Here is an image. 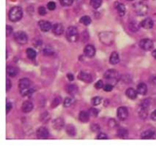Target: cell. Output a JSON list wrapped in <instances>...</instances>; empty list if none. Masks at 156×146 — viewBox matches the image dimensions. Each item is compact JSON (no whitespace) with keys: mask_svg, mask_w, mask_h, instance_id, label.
<instances>
[{"mask_svg":"<svg viewBox=\"0 0 156 146\" xmlns=\"http://www.w3.org/2000/svg\"><path fill=\"white\" fill-rule=\"evenodd\" d=\"M108 125L111 127H115L116 125H117V123L114 120H110L108 122Z\"/></svg>","mask_w":156,"mask_h":146,"instance_id":"obj_48","label":"cell"},{"mask_svg":"<svg viewBox=\"0 0 156 146\" xmlns=\"http://www.w3.org/2000/svg\"><path fill=\"white\" fill-rule=\"evenodd\" d=\"M104 79L108 82V83L114 85L118 82L120 79V75L119 73L117 72L116 70L111 69L107 71L104 74Z\"/></svg>","mask_w":156,"mask_h":146,"instance_id":"obj_2","label":"cell"},{"mask_svg":"<svg viewBox=\"0 0 156 146\" xmlns=\"http://www.w3.org/2000/svg\"><path fill=\"white\" fill-rule=\"evenodd\" d=\"M66 132H67V134L69 135V136H76V130L73 125H71V124L67 125L66 127Z\"/></svg>","mask_w":156,"mask_h":146,"instance_id":"obj_26","label":"cell"},{"mask_svg":"<svg viewBox=\"0 0 156 146\" xmlns=\"http://www.w3.org/2000/svg\"><path fill=\"white\" fill-rule=\"evenodd\" d=\"M140 46L145 51H149L153 48L154 44H153V42L149 39H142L140 42Z\"/></svg>","mask_w":156,"mask_h":146,"instance_id":"obj_8","label":"cell"},{"mask_svg":"<svg viewBox=\"0 0 156 146\" xmlns=\"http://www.w3.org/2000/svg\"><path fill=\"white\" fill-rule=\"evenodd\" d=\"M101 102V98L99 96H95L91 99V104L94 106H98L99 105Z\"/></svg>","mask_w":156,"mask_h":146,"instance_id":"obj_34","label":"cell"},{"mask_svg":"<svg viewBox=\"0 0 156 146\" xmlns=\"http://www.w3.org/2000/svg\"><path fill=\"white\" fill-rule=\"evenodd\" d=\"M95 48L92 45H87L84 49L85 55L88 58H93L95 55Z\"/></svg>","mask_w":156,"mask_h":146,"instance_id":"obj_12","label":"cell"},{"mask_svg":"<svg viewBox=\"0 0 156 146\" xmlns=\"http://www.w3.org/2000/svg\"><path fill=\"white\" fill-rule=\"evenodd\" d=\"M117 136L120 139H126L129 136V132H128L127 130H126L125 128H120L118 131H117Z\"/></svg>","mask_w":156,"mask_h":146,"instance_id":"obj_22","label":"cell"},{"mask_svg":"<svg viewBox=\"0 0 156 146\" xmlns=\"http://www.w3.org/2000/svg\"><path fill=\"white\" fill-rule=\"evenodd\" d=\"M80 23L85 26H88L91 23V19L89 16H83L81 18Z\"/></svg>","mask_w":156,"mask_h":146,"instance_id":"obj_31","label":"cell"},{"mask_svg":"<svg viewBox=\"0 0 156 146\" xmlns=\"http://www.w3.org/2000/svg\"><path fill=\"white\" fill-rule=\"evenodd\" d=\"M7 73H8V76H10L12 77H14L18 74L19 73V71H18V69H17L16 67H12V66H8L7 67Z\"/></svg>","mask_w":156,"mask_h":146,"instance_id":"obj_25","label":"cell"},{"mask_svg":"<svg viewBox=\"0 0 156 146\" xmlns=\"http://www.w3.org/2000/svg\"><path fill=\"white\" fill-rule=\"evenodd\" d=\"M100 39L102 43L106 45H110L114 40V34L111 32H103L99 35Z\"/></svg>","mask_w":156,"mask_h":146,"instance_id":"obj_6","label":"cell"},{"mask_svg":"<svg viewBox=\"0 0 156 146\" xmlns=\"http://www.w3.org/2000/svg\"><path fill=\"white\" fill-rule=\"evenodd\" d=\"M95 86L96 89H101V88L104 87V83H103L102 80H99V81L95 83Z\"/></svg>","mask_w":156,"mask_h":146,"instance_id":"obj_45","label":"cell"},{"mask_svg":"<svg viewBox=\"0 0 156 146\" xmlns=\"http://www.w3.org/2000/svg\"><path fill=\"white\" fill-rule=\"evenodd\" d=\"M152 83L155 86H156V77H153L152 79Z\"/></svg>","mask_w":156,"mask_h":146,"instance_id":"obj_52","label":"cell"},{"mask_svg":"<svg viewBox=\"0 0 156 146\" xmlns=\"http://www.w3.org/2000/svg\"><path fill=\"white\" fill-rule=\"evenodd\" d=\"M12 108V104L10 103L9 102H7L6 103V113L8 114V112L10 111V110Z\"/></svg>","mask_w":156,"mask_h":146,"instance_id":"obj_49","label":"cell"},{"mask_svg":"<svg viewBox=\"0 0 156 146\" xmlns=\"http://www.w3.org/2000/svg\"><path fill=\"white\" fill-rule=\"evenodd\" d=\"M66 92L70 95H73L78 92V86L75 84H69L66 87Z\"/></svg>","mask_w":156,"mask_h":146,"instance_id":"obj_20","label":"cell"},{"mask_svg":"<svg viewBox=\"0 0 156 146\" xmlns=\"http://www.w3.org/2000/svg\"><path fill=\"white\" fill-rule=\"evenodd\" d=\"M137 92L138 93L140 94V95H145L146 93H147V92H148L147 86H146L144 83H140L137 86Z\"/></svg>","mask_w":156,"mask_h":146,"instance_id":"obj_21","label":"cell"},{"mask_svg":"<svg viewBox=\"0 0 156 146\" xmlns=\"http://www.w3.org/2000/svg\"><path fill=\"white\" fill-rule=\"evenodd\" d=\"M89 118H90V114L89 112L87 111H81L79 113V115H78V119L82 123H87L89 120Z\"/></svg>","mask_w":156,"mask_h":146,"instance_id":"obj_19","label":"cell"},{"mask_svg":"<svg viewBox=\"0 0 156 146\" xmlns=\"http://www.w3.org/2000/svg\"><path fill=\"white\" fill-rule=\"evenodd\" d=\"M60 2L63 6H69L73 3V0H60Z\"/></svg>","mask_w":156,"mask_h":146,"instance_id":"obj_35","label":"cell"},{"mask_svg":"<svg viewBox=\"0 0 156 146\" xmlns=\"http://www.w3.org/2000/svg\"><path fill=\"white\" fill-rule=\"evenodd\" d=\"M74 102H75V99L73 98H72V97L66 98L63 102V106L65 107V108H69V107H70L71 105H72Z\"/></svg>","mask_w":156,"mask_h":146,"instance_id":"obj_30","label":"cell"},{"mask_svg":"<svg viewBox=\"0 0 156 146\" xmlns=\"http://www.w3.org/2000/svg\"><path fill=\"white\" fill-rule=\"evenodd\" d=\"M14 40L16 41L19 44L24 45L27 43V36L25 32L23 31H19L14 33Z\"/></svg>","mask_w":156,"mask_h":146,"instance_id":"obj_7","label":"cell"},{"mask_svg":"<svg viewBox=\"0 0 156 146\" xmlns=\"http://www.w3.org/2000/svg\"><path fill=\"white\" fill-rule=\"evenodd\" d=\"M12 31H13L12 27L10 26H8V25H7L6 26V36L7 37H9V36L12 34Z\"/></svg>","mask_w":156,"mask_h":146,"instance_id":"obj_46","label":"cell"},{"mask_svg":"<svg viewBox=\"0 0 156 146\" xmlns=\"http://www.w3.org/2000/svg\"><path fill=\"white\" fill-rule=\"evenodd\" d=\"M66 39L69 41L70 43H76L79 39L78 30L76 26H69L67 29L66 33Z\"/></svg>","mask_w":156,"mask_h":146,"instance_id":"obj_4","label":"cell"},{"mask_svg":"<svg viewBox=\"0 0 156 146\" xmlns=\"http://www.w3.org/2000/svg\"><path fill=\"white\" fill-rule=\"evenodd\" d=\"M126 96H127L129 98L134 100L137 98L138 92L137 90H135L133 88H129V89H126Z\"/></svg>","mask_w":156,"mask_h":146,"instance_id":"obj_17","label":"cell"},{"mask_svg":"<svg viewBox=\"0 0 156 146\" xmlns=\"http://www.w3.org/2000/svg\"><path fill=\"white\" fill-rule=\"evenodd\" d=\"M49 136V130L46 127H40L37 130V137L39 139H47Z\"/></svg>","mask_w":156,"mask_h":146,"instance_id":"obj_10","label":"cell"},{"mask_svg":"<svg viewBox=\"0 0 156 146\" xmlns=\"http://www.w3.org/2000/svg\"><path fill=\"white\" fill-rule=\"evenodd\" d=\"M120 61V58L118 53L116 52H113L112 54H111V57H110V63L111 65H117V63H119Z\"/></svg>","mask_w":156,"mask_h":146,"instance_id":"obj_23","label":"cell"},{"mask_svg":"<svg viewBox=\"0 0 156 146\" xmlns=\"http://www.w3.org/2000/svg\"><path fill=\"white\" fill-rule=\"evenodd\" d=\"M147 111H148V110L141 109V111H140V117L142 118V119H146V118L147 117V114H148Z\"/></svg>","mask_w":156,"mask_h":146,"instance_id":"obj_38","label":"cell"},{"mask_svg":"<svg viewBox=\"0 0 156 146\" xmlns=\"http://www.w3.org/2000/svg\"><path fill=\"white\" fill-rule=\"evenodd\" d=\"M78 79H80L82 81L85 82V83H90L92 82V76L91 74L88 72H85V71H81L79 74L78 76Z\"/></svg>","mask_w":156,"mask_h":146,"instance_id":"obj_11","label":"cell"},{"mask_svg":"<svg viewBox=\"0 0 156 146\" xmlns=\"http://www.w3.org/2000/svg\"><path fill=\"white\" fill-rule=\"evenodd\" d=\"M43 53H44L46 55H52L54 54V50L49 46H47L45 49H43Z\"/></svg>","mask_w":156,"mask_h":146,"instance_id":"obj_36","label":"cell"},{"mask_svg":"<svg viewBox=\"0 0 156 146\" xmlns=\"http://www.w3.org/2000/svg\"><path fill=\"white\" fill-rule=\"evenodd\" d=\"M104 91L106 92H111L112 91V89L113 88V86L112 84H110V83H107L106 85L104 86Z\"/></svg>","mask_w":156,"mask_h":146,"instance_id":"obj_40","label":"cell"},{"mask_svg":"<svg viewBox=\"0 0 156 146\" xmlns=\"http://www.w3.org/2000/svg\"><path fill=\"white\" fill-rule=\"evenodd\" d=\"M23 12L22 9L19 6L13 7L10 9L8 12V18L9 20L12 22H17L22 18Z\"/></svg>","mask_w":156,"mask_h":146,"instance_id":"obj_3","label":"cell"},{"mask_svg":"<svg viewBox=\"0 0 156 146\" xmlns=\"http://www.w3.org/2000/svg\"><path fill=\"white\" fill-rule=\"evenodd\" d=\"M152 56H153V57H154L156 59V49L152 52Z\"/></svg>","mask_w":156,"mask_h":146,"instance_id":"obj_53","label":"cell"},{"mask_svg":"<svg viewBox=\"0 0 156 146\" xmlns=\"http://www.w3.org/2000/svg\"><path fill=\"white\" fill-rule=\"evenodd\" d=\"M20 93L22 96H27L34 92V89L32 87V83L27 78H22L20 79L19 84Z\"/></svg>","mask_w":156,"mask_h":146,"instance_id":"obj_1","label":"cell"},{"mask_svg":"<svg viewBox=\"0 0 156 146\" xmlns=\"http://www.w3.org/2000/svg\"><path fill=\"white\" fill-rule=\"evenodd\" d=\"M11 87H12V83H11L10 79H7L6 80V91L8 92L10 90Z\"/></svg>","mask_w":156,"mask_h":146,"instance_id":"obj_47","label":"cell"},{"mask_svg":"<svg viewBox=\"0 0 156 146\" xmlns=\"http://www.w3.org/2000/svg\"><path fill=\"white\" fill-rule=\"evenodd\" d=\"M148 6L143 2H136L133 5V10L137 15L144 16L148 12Z\"/></svg>","mask_w":156,"mask_h":146,"instance_id":"obj_5","label":"cell"},{"mask_svg":"<svg viewBox=\"0 0 156 146\" xmlns=\"http://www.w3.org/2000/svg\"><path fill=\"white\" fill-rule=\"evenodd\" d=\"M141 24H140L139 23H137L136 21H131V22L129 23V29L131 30L132 31H133V32H136V31H139V29H140V26Z\"/></svg>","mask_w":156,"mask_h":146,"instance_id":"obj_28","label":"cell"},{"mask_svg":"<svg viewBox=\"0 0 156 146\" xmlns=\"http://www.w3.org/2000/svg\"><path fill=\"white\" fill-rule=\"evenodd\" d=\"M39 26L41 31H43V32H48L53 27L51 23L47 21V20H41V21H40Z\"/></svg>","mask_w":156,"mask_h":146,"instance_id":"obj_13","label":"cell"},{"mask_svg":"<svg viewBox=\"0 0 156 146\" xmlns=\"http://www.w3.org/2000/svg\"><path fill=\"white\" fill-rule=\"evenodd\" d=\"M52 31H53V33H54V34L60 36V35L63 34V33L64 31V27L62 24L56 23L52 27Z\"/></svg>","mask_w":156,"mask_h":146,"instance_id":"obj_15","label":"cell"},{"mask_svg":"<svg viewBox=\"0 0 156 146\" xmlns=\"http://www.w3.org/2000/svg\"><path fill=\"white\" fill-rule=\"evenodd\" d=\"M91 130H92L93 132H98L100 130V126L98 124H93L91 126Z\"/></svg>","mask_w":156,"mask_h":146,"instance_id":"obj_43","label":"cell"},{"mask_svg":"<svg viewBox=\"0 0 156 146\" xmlns=\"http://www.w3.org/2000/svg\"><path fill=\"white\" fill-rule=\"evenodd\" d=\"M61 101H62L61 98L60 97L55 98V99H54V101H53V102H52V108H55V107L59 105L60 104V102H61Z\"/></svg>","mask_w":156,"mask_h":146,"instance_id":"obj_37","label":"cell"},{"mask_svg":"<svg viewBox=\"0 0 156 146\" xmlns=\"http://www.w3.org/2000/svg\"><path fill=\"white\" fill-rule=\"evenodd\" d=\"M128 1H133V0H128Z\"/></svg>","mask_w":156,"mask_h":146,"instance_id":"obj_54","label":"cell"},{"mask_svg":"<svg viewBox=\"0 0 156 146\" xmlns=\"http://www.w3.org/2000/svg\"><path fill=\"white\" fill-rule=\"evenodd\" d=\"M33 104L30 101H25V102H23L22 106H21V109H22V111L24 113H29V112H31L33 110Z\"/></svg>","mask_w":156,"mask_h":146,"instance_id":"obj_16","label":"cell"},{"mask_svg":"<svg viewBox=\"0 0 156 146\" xmlns=\"http://www.w3.org/2000/svg\"><path fill=\"white\" fill-rule=\"evenodd\" d=\"M155 135L154 131H152L151 130H146L145 132H142L141 134V139H152Z\"/></svg>","mask_w":156,"mask_h":146,"instance_id":"obj_24","label":"cell"},{"mask_svg":"<svg viewBox=\"0 0 156 146\" xmlns=\"http://www.w3.org/2000/svg\"><path fill=\"white\" fill-rule=\"evenodd\" d=\"M89 114L90 115L93 116V117H97L98 114V111L96 109V108H90L89 110Z\"/></svg>","mask_w":156,"mask_h":146,"instance_id":"obj_39","label":"cell"},{"mask_svg":"<svg viewBox=\"0 0 156 146\" xmlns=\"http://www.w3.org/2000/svg\"><path fill=\"white\" fill-rule=\"evenodd\" d=\"M56 3L54 2H49L47 4V8L50 11H54L56 8Z\"/></svg>","mask_w":156,"mask_h":146,"instance_id":"obj_42","label":"cell"},{"mask_svg":"<svg viewBox=\"0 0 156 146\" xmlns=\"http://www.w3.org/2000/svg\"><path fill=\"white\" fill-rule=\"evenodd\" d=\"M151 118H152V120L156 121V110H155L152 113V114H151Z\"/></svg>","mask_w":156,"mask_h":146,"instance_id":"obj_50","label":"cell"},{"mask_svg":"<svg viewBox=\"0 0 156 146\" xmlns=\"http://www.w3.org/2000/svg\"><path fill=\"white\" fill-rule=\"evenodd\" d=\"M64 125H65V123H64V120L63 118H56V120L53 121V126L56 130H62L64 127Z\"/></svg>","mask_w":156,"mask_h":146,"instance_id":"obj_14","label":"cell"},{"mask_svg":"<svg viewBox=\"0 0 156 146\" xmlns=\"http://www.w3.org/2000/svg\"><path fill=\"white\" fill-rule=\"evenodd\" d=\"M90 4L95 9H98L102 4V0H91Z\"/></svg>","mask_w":156,"mask_h":146,"instance_id":"obj_32","label":"cell"},{"mask_svg":"<svg viewBox=\"0 0 156 146\" xmlns=\"http://www.w3.org/2000/svg\"><path fill=\"white\" fill-rule=\"evenodd\" d=\"M150 103H151V102H150V100L148 99V98H146V99H144L142 102V103H141V105H140L141 109L148 110V108H149V106H150Z\"/></svg>","mask_w":156,"mask_h":146,"instance_id":"obj_33","label":"cell"},{"mask_svg":"<svg viewBox=\"0 0 156 146\" xmlns=\"http://www.w3.org/2000/svg\"><path fill=\"white\" fill-rule=\"evenodd\" d=\"M26 54H27L28 58L31 59V60H34L37 56V52H35V50H34L33 49H31V48H28L27 49Z\"/></svg>","mask_w":156,"mask_h":146,"instance_id":"obj_29","label":"cell"},{"mask_svg":"<svg viewBox=\"0 0 156 146\" xmlns=\"http://www.w3.org/2000/svg\"><path fill=\"white\" fill-rule=\"evenodd\" d=\"M67 77H68L70 81H72V80L74 79V77H73V75L71 74V73H69L68 75H67Z\"/></svg>","mask_w":156,"mask_h":146,"instance_id":"obj_51","label":"cell"},{"mask_svg":"<svg viewBox=\"0 0 156 146\" xmlns=\"http://www.w3.org/2000/svg\"><path fill=\"white\" fill-rule=\"evenodd\" d=\"M116 8H117V12H118L120 16H123V15L125 14L126 8L125 6H124V5L122 4V3H119V4L117 5Z\"/></svg>","mask_w":156,"mask_h":146,"instance_id":"obj_27","label":"cell"},{"mask_svg":"<svg viewBox=\"0 0 156 146\" xmlns=\"http://www.w3.org/2000/svg\"><path fill=\"white\" fill-rule=\"evenodd\" d=\"M38 13H39L40 15H41V16H43V15H45L46 13H47V11H46V9L44 7L40 6L39 8H38Z\"/></svg>","mask_w":156,"mask_h":146,"instance_id":"obj_41","label":"cell"},{"mask_svg":"<svg viewBox=\"0 0 156 146\" xmlns=\"http://www.w3.org/2000/svg\"><path fill=\"white\" fill-rule=\"evenodd\" d=\"M129 116L127 108L126 107H120L117 109V117L120 120H125Z\"/></svg>","mask_w":156,"mask_h":146,"instance_id":"obj_9","label":"cell"},{"mask_svg":"<svg viewBox=\"0 0 156 146\" xmlns=\"http://www.w3.org/2000/svg\"><path fill=\"white\" fill-rule=\"evenodd\" d=\"M97 139H107V136L105 133H103V132H101V133L98 134V136H97Z\"/></svg>","mask_w":156,"mask_h":146,"instance_id":"obj_44","label":"cell"},{"mask_svg":"<svg viewBox=\"0 0 156 146\" xmlns=\"http://www.w3.org/2000/svg\"><path fill=\"white\" fill-rule=\"evenodd\" d=\"M141 26L145 29H151L154 26V22H153V20H152L151 18H146L145 20H143L141 22Z\"/></svg>","mask_w":156,"mask_h":146,"instance_id":"obj_18","label":"cell"}]
</instances>
